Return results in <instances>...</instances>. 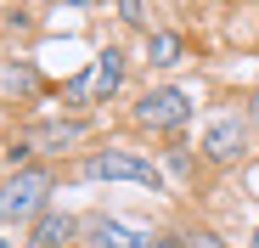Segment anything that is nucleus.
Listing matches in <instances>:
<instances>
[{"mask_svg":"<svg viewBox=\"0 0 259 248\" xmlns=\"http://www.w3.org/2000/svg\"><path fill=\"white\" fill-rule=\"evenodd\" d=\"M147 57H152V68H175L181 62V39L175 34H147Z\"/></svg>","mask_w":259,"mask_h":248,"instance_id":"1a4fd4ad","label":"nucleus"},{"mask_svg":"<svg viewBox=\"0 0 259 248\" xmlns=\"http://www.w3.org/2000/svg\"><path fill=\"white\" fill-rule=\"evenodd\" d=\"M152 248H175V242H152Z\"/></svg>","mask_w":259,"mask_h":248,"instance_id":"4468645a","label":"nucleus"},{"mask_svg":"<svg viewBox=\"0 0 259 248\" xmlns=\"http://www.w3.org/2000/svg\"><path fill=\"white\" fill-rule=\"evenodd\" d=\"M175 248H226L214 231H186V237H175Z\"/></svg>","mask_w":259,"mask_h":248,"instance_id":"9d476101","label":"nucleus"},{"mask_svg":"<svg viewBox=\"0 0 259 248\" xmlns=\"http://www.w3.org/2000/svg\"><path fill=\"white\" fill-rule=\"evenodd\" d=\"M248 124H253V130H259V91L248 96Z\"/></svg>","mask_w":259,"mask_h":248,"instance_id":"f8f14e48","label":"nucleus"},{"mask_svg":"<svg viewBox=\"0 0 259 248\" xmlns=\"http://www.w3.org/2000/svg\"><path fill=\"white\" fill-rule=\"evenodd\" d=\"M118 12H124V23L147 28V0H118Z\"/></svg>","mask_w":259,"mask_h":248,"instance_id":"9b49d317","label":"nucleus"},{"mask_svg":"<svg viewBox=\"0 0 259 248\" xmlns=\"http://www.w3.org/2000/svg\"><path fill=\"white\" fill-rule=\"evenodd\" d=\"M23 141H28L34 152H62V147L84 141V124H79V118H62V124H39V130H28Z\"/></svg>","mask_w":259,"mask_h":248,"instance_id":"0eeeda50","label":"nucleus"},{"mask_svg":"<svg viewBox=\"0 0 259 248\" xmlns=\"http://www.w3.org/2000/svg\"><path fill=\"white\" fill-rule=\"evenodd\" d=\"M118 85H124V57L107 46V51H102V57H96V62H91V68H84V73L73 79V85L62 91V102H68V107H84V102H107Z\"/></svg>","mask_w":259,"mask_h":248,"instance_id":"7ed1b4c3","label":"nucleus"},{"mask_svg":"<svg viewBox=\"0 0 259 248\" xmlns=\"http://www.w3.org/2000/svg\"><path fill=\"white\" fill-rule=\"evenodd\" d=\"M46 197H51V175L46 170H17L6 186H0V220H6V226L39 220V215H46Z\"/></svg>","mask_w":259,"mask_h":248,"instance_id":"f257e3e1","label":"nucleus"},{"mask_svg":"<svg viewBox=\"0 0 259 248\" xmlns=\"http://www.w3.org/2000/svg\"><path fill=\"white\" fill-rule=\"evenodd\" d=\"M186 118H192V91L181 85H158L136 102V124H147V130H181Z\"/></svg>","mask_w":259,"mask_h":248,"instance_id":"20e7f679","label":"nucleus"},{"mask_svg":"<svg viewBox=\"0 0 259 248\" xmlns=\"http://www.w3.org/2000/svg\"><path fill=\"white\" fill-rule=\"evenodd\" d=\"M84 248H96V242H84Z\"/></svg>","mask_w":259,"mask_h":248,"instance_id":"f3484780","label":"nucleus"},{"mask_svg":"<svg viewBox=\"0 0 259 248\" xmlns=\"http://www.w3.org/2000/svg\"><path fill=\"white\" fill-rule=\"evenodd\" d=\"M73 231H79L73 215H51V209H46V215L34 220V237H28V242H34V248H68Z\"/></svg>","mask_w":259,"mask_h":248,"instance_id":"6e6552de","label":"nucleus"},{"mask_svg":"<svg viewBox=\"0 0 259 248\" xmlns=\"http://www.w3.org/2000/svg\"><path fill=\"white\" fill-rule=\"evenodd\" d=\"M91 242L96 248H152L158 237L141 231V226H124V220H96L91 226Z\"/></svg>","mask_w":259,"mask_h":248,"instance_id":"423d86ee","label":"nucleus"},{"mask_svg":"<svg viewBox=\"0 0 259 248\" xmlns=\"http://www.w3.org/2000/svg\"><path fill=\"white\" fill-rule=\"evenodd\" d=\"M203 152H208V163H237V158L248 152V124H242L237 113L214 118L208 130H203Z\"/></svg>","mask_w":259,"mask_h":248,"instance_id":"39448f33","label":"nucleus"},{"mask_svg":"<svg viewBox=\"0 0 259 248\" xmlns=\"http://www.w3.org/2000/svg\"><path fill=\"white\" fill-rule=\"evenodd\" d=\"M84 181H136V186H152V192L163 186V175H158L152 158H141V152H118V147L84 158Z\"/></svg>","mask_w":259,"mask_h":248,"instance_id":"f03ea898","label":"nucleus"},{"mask_svg":"<svg viewBox=\"0 0 259 248\" xmlns=\"http://www.w3.org/2000/svg\"><path fill=\"white\" fill-rule=\"evenodd\" d=\"M0 248H23V242H6V237H0Z\"/></svg>","mask_w":259,"mask_h":248,"instance_id":"ddd939ff","label":"nucleus"},{"mask_svg":"<svg viewBox=\"0 0 259 248\" xmlns=\"http://www.w3.org/2000/svg\"><path fill=\"white\" fill-rule=\"evenodd\" d=\"M68 6H84V0H68Z\"/></svg>","mask_w":259,"mask_h":248,"instance_id":"dca6fc26","label":"nucleus"},{"mask_svg":"<svg viewBox=\"0 0 259 248\" xmlns=\"http://www.w3.org/2000/svg\"><path fill=\"white\" fill-rule=\"evenodd\" d=\"M248 248H259V231H253V242H248Z\"/></svg>","mask_w":259,"mask_h":248,"instance_id":"2eb2a0df","label":"nucleus"}]
</instances>
